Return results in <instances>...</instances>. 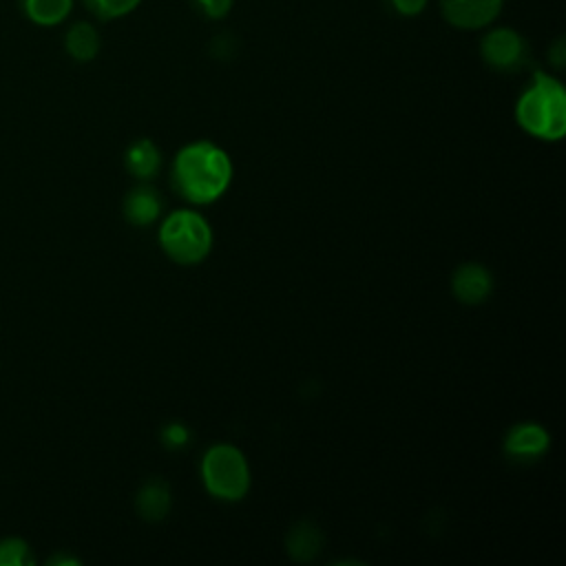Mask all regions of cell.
<instances>
[{
    "mask_svg": "<svg viewBox=\"0 0 566 566\" xmlns=\"http://www.w3.org/2000/svg\"><path fill=\"white\" fill-rule=\"evenodd\" d=\"M99 49V35L88 22H77L66 31V51L77 62H88Z\"/></svg>",
    "mask_w": 566,
    "mask_h": 566,
    "instance_id": "4fadbf2b",
    "label": "cell"
},
{
    "mask_svg": "<svg viewBox=\"0 0 566 566\" xmlns=\"http://www.w3.org/2000/svg\"><path fill=\"white\" fill-rule=\"evenodd\" d=\"M515 115L520 126L533 137L557 142L566 130L564 86L555 77L537 71L533 84L517 99Z\"/></svg>",
    "mask_w": 566,
    "mask_h": 566,
    "instance_id": "7a4b0ae2",
    "label": "cell"
},
{
    "mask_svg": "<svg viewBox=\"0 0 566 566\" xmlns=\"http://www.w3.org/2000/svg\"><path fill=\"white\" fill-rule=\"evenodd\" d=\"M444 18L460 29L489 24L502 7V0H440Z\"/></svg>",
    "mask_w": 566,
    "mask_h": 566,
    "instance_id": "52a82bcc",
    "label": "cell"
},
{
    "mask_svg": "<svg viewBox=\"0 0 566 566\" xmlns=\"http://www.w3.org/2000/svg\"><path fill=\"white\" fill-rule=\"evenodd\" d=\"M164 252L179 265L203 261L212 248V228L203 214L195 210L170 212L159 228Z\"/></svg>",
    "mask_w": 566,
    "mask_h": 566,
    "instance_id": "3957f363",
    "label": "cell"
},
{
    "mask_svg": "<svg viewBox=\"0 0 566 566\" xmlns=\"http://www.w3.org/2000/svg\"><path fill=\"white\" fill-rule=\"evenodd\" d=\"M161 212V199L150 186H137L124 201V217L133 226H148Z\"/></svg>",
    "mask_w": 566,
    "mask_h": 566,
    "instance_id": "30bf717a",
    "label": "cell"
},
{
    "mask_svg": "<svg viewBox=\"0 0 566 566\" xmlns=\"http://www.w3.org/2000/svg\"><path fill=\"white\" fill-rule=\"evenodd\" d=\"M161 436L168 447H184L188 440V431L184 424H168Z\"/></svg>",
    "mask_w": 566,
    "mask_h": 566,
    "instance_id": "e0dca14e",
    "label": "cell"
},
{
    "mask_svg": "<svg viewBox=\"0 0 566 566\" xmlns=\"http://www.w3.org/2000/svg\"><path fill=\"white\" fill-rule=\"evenodd\" d=\"M551 447L548 431L537 422H520L509 429L504 438V451L513 460H537Z\"/></svg>",
    "mask_w": 566,
    "mask_h": 566,
    "instance_id": "8992f818",
    "label": "cell"
},
{
    "mask_svg": "<svg viewBox=\"0 0 566 566\" xmlns=\"http://www.w3.org/2000/svg\"><path fill=\"white\" fill-rule=\"evenodd\" d=\"M126 168L137 179H153L161 164V153L150 139H137L126 150Z\"/></svg>",
    "mask_w": 566,
    "mask_h": 566,
    "instance_id": "7c38bea8",
    "label": "cell"
},
{
    "mask_svg": "<svg viewBox=\"0 0 566 566\" xmlns=\"http://www.w3.org/2000/svg\"><path fill=\"white\" fill-rule=\"evenodd\" d=\"M285 546L294 562H312L323 546V533L307 520L296 522L287 533Z\"/></svg>",
    "mask_w": 566,
    "mask_h": 566,
    "instance_id": "8fae6325",
    "label": "cell"
},
{
    "mask_svg": "<svg viewBox=\"0 0 566 566\" xmlns=\"http://www.w3.org/2000/svg\"><path fill=\"white\" fill-rule=\"evenodd\" d=\"M84 2L99 18H117L133 11L139 0H84Z\"/></svg>",
    "mask_w": 566,
    "mask_h": 566,
    "instance_id": "2e32d148",
    "label": "cell"
},
{
    "mask_svg": "<svg viewBox=\"0 0 566 566\" xmlns=\"http://www.w3.org/2000/svg\"><path fill=\"white\" fill-rule=\"evenodd\" d=\"M201 4V9L210 15V18H221L228 13L232 0H197Z\"/></svg>",
    "mask_w": 566,
    "mask_h": 566,
    "instance_id": "ac0fdd59",
    "label": "cell"
},
{
    "mask_svg": "<svg viewBox=\"0 0 566 566\" xmlns=\"http://www.w3.org/2000/svg\"><path fill=\"white\" fill-rule=\"evenodd\" d=\"M137 513L148 522H159L170 511V489L161 478H150L135 497Z\"/></svg>",
    "mask_w": 566,
    "mask_h": 566,
    "instance_id": "9c48e42d",
    "label": "cell"
},
{
    "mask_svg": "<svg viewBox=\"0 0 566 566\" xmlns=\"http://www.w3.org/2000/svg\"><path fill=\"white\" fill-rule=\"evenodd\" d=\"M232 181V161L212 142L184 146L172 161V188L190 203L217 201Z\"/></svg>",
    "mask_w": 566,
    "mask_h": 566,
    "instance_id": "6da1fadb",
    "label": "cell"
},
{
    "mask_svg": "<svg viewBox=\"0 0 566 566\" xmlns=\"http://www.w3.org/2000/svg\"><path fill=\"white\" fill-rule=\"evenodd\" d=\"M482 57L497 71H515L526 60V44L515 31L495 29L482 40Z\"/></svg>",
    "mask_w": 566,
    "mask_h": 566,
    "instance_id": "5b68a950",
    "label": "cell"
},
{
    "mask_svg": "<svg viewBox=\"0 0 566 566\" xmlns=\"http://www.w3.org/2000/svg\"><path fill=\"white\" fill-rule=\"evenodd\" d=\"M73 7V0H22L24 13L35 22L44 27H53L62 22Z\"/></svg>",
    "mask_w": 566,
    "mask_h": 566,
    "instance_id": "5bb4252c",
    "label": "cell"
},
{
    "mask_svg": "<svg viewBox=\"0 0 566 566\" xmlns=\"http://www.w3.org/2000/svg\"><path fill=\"white\" fill-rule=\"evenodd\" d=\"M201 478L208 493L223 502L241 500L250 489V467L245 455L228 442L214 444L201 460Z\"/></svg>",
    "mask_w": 566,
    "mask_h": 566,
    "instance_id": "277c9868",
    "label": "cell"
},
{
    "mask_svg": "<svg viewBox=\"0 0 566 566\" xmlns=\"http://www.w3.org/2000/svg\"><path fill=\"white\" fill-rule=\"evenodd\" d=\"M493 281L484 265L480 263H464L453 272L451 290L453 296L464 305H478L491 294Z\"/></svg>",
    "mask_w": 566,
    "mask_h": 566,
    "instance_id": "ba28073f",
    "label": "cell"
},
{
    "mask_svg": "<svg viewBox=\"0 0 566 566\" xmlns=\"http://www.w3.org/2000/svg\"><path fill=\"white\" fill-rule=\"evenodd\" d=\"M427 0H394V7L405 13V15H413V13H420L424 9Z\"/></svg>",
    "mask_w": 566,
    "mask_h": 566,
    "instance_id": "d6986e66",
    "label": "cell"
},
{
    "mask_svg": "<svg viewBox=\"0 0 566 566\" xmlns=\"http://www.w3.org/2000/svg\"><path fill=\"white\" fill-rule=\"evenodd\" d=\"M27 562H31L27 542L18 537H9L0 542V566H22Z\"/></svg>",
    "mask_w": 566,
    "mask_h": 566,
    "instance_id": "9a60e30c",
    "label": "cell"
}]
</instances>
